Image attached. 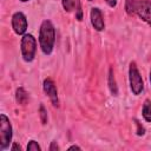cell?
Returning <instances> with one entry per match:
<instances>
[{
	"mask_svg": "<svg viewBox=\"0 0 151 151\" xmlns=\"http://www.w3.org/2000/svg\"><path fill=\"white\" fill-rule=\"evenodd\" d=\"M20 52L24 61L32 63L34 60L37 53V39L33 34L26 33L22 35L20 40Z\"/></svg>",
	"mask_w": 151,
	"mask_h": 151,
	"instance_id": "cell-2",
	"label": "cell"
},
{
	"mask_svg": "<svg viewBox=\"0 0 151 151\" xmlns=\"http://www.w3.org/2000/svg\"><path fill=\"white\" fill-rule=\"evenodd\" d=\"M9 150H11V151H21V146H20L18 143H13V144L11 145Z\"/></svg>",
	"mask_w": 151,
	"mask_h": 151,
	"instance_id": "cell-20",
	"label": "cell"
},
{
	"mask_svg": "<svg viewBox=\"0 0 151 151\" xmlns=\"http://www.w3.org/2000/svg\"><path fill=\"white\" fill-rule=\"evenodd\" d=\"M12 138H13V127L11 124L9 118L5 114L1 113L0 114V150L5 151L8 147H11V143H12Z\"/></svg>",
	"mask_w": 151,
	"mask_h": 151,
	"instance_id": "cell-3",
	"label": "cell"
},
{
	"mask_svg": "<svg viewBox=\"0 0 151 151\" xmlns=\"http://www.w3.org/2000/svg\"><path fill=\"white\" fill-rule=\"evenodd\" d=\"M11 25H12L13 32L17 35H24V34H26V31L28 27V21H27L26 15L22 12L18 11V12L13 13V15L11 18Z\"/></svg>",
	"mask_w": 151,
	"mask_h": 151,
	"instance_id": "cell-5",
	"label": "cell"
},
{
	"mask_svg": "<svg viewBox=\"0 0 151 151\" xmlns=\"http://www.w3.org/2000/svg\"><path fill=\"white\" fill-rule=\"evenodd\" d=\"M142 116L146 123H151V100L145 99L142 107Z\"/></svg>",
	"mask_w": 151,
	"mask_h": 151,
	"instance_id": "cell-11",
	"label": "cell"
},
{
	"mask_svg": "<svg viewBox=\"0 0 151 151\" xmlns=\"http://www.w3.org/2000/svg\"><path fill=\"white\" fill-rule=\"evenodd\" d=\"M39 47L45 55H51L55 44V28L51 20L45 19L39 28Z\"/></svg>",
	"mask_w": 151,
	"mask_h": 151,
	"instance_id": "cell-1",
	"label": "cell"
},
{
	"mask_svg": "<svg viewBox=\"0 0 151 151\" xmlns=\"http://www.w3.org/2000/svg\"><path fill=\"white\" fill-rule=\"evenodd\" d=\"M61 5H63V8L70 13L77 9V7L80 5V1L79 0H61Z\"/></svg>",
	"mask_w": 151,
	"mask_h": 151,
	"instance_id": "cell-12",
	"label": "cell"
},
{
	"mask_svg": "<svg viewBox=\"0 0 151 151\" xmlns=\"http://www.w3.org/2000/svg\"><path fill=\"white\" fill-rule=\"evenodd\" d=\"M149 81L151 84V68H150V72H149Z\"/></svg>",
	"mask_w": 151,
	"mask_h": 151,
	"instance_id": "cell-22",
	"label": "cell"
},
{
	"mask_svg": "<svg viewBox=\"0 0 151 151\" xmlns=\"http://www.w3.org/2000/svg\"><path fill=\"white\" fill-rule=\"evenodd\" d=\"M26 150H27V151H41V146L38 144L37 140L31 139V140L28 142L27 146H26Z\"/></svg>",
	"mask_w": 151,
	"mask_h": 151,
	"instance_id": "cell-15",
	"label": "cell"
},
{
	"mask_svg": "<svg viewBox=\"0 0 151 151\" xmlns=\"http://www.w3.org/2000/svg\"><path fill=\"white\" fill-rule=\"evenodd\" d=\"M38 113H39V118H40L41 124H42V125H46V124H47V120H48V117H47V110H46V107L44 106V104H40V105H39Z\"/></svg>",
	"mask_w": 151,
	"mask_h": 151,
	"instance_id": "cell-13",
	"label": "cell"
},
{
	"mask_svg": "<svg viewBox=\"0 0 151 151\" xmlns=\"http://www.w3.org/2000/svg\"><path fill=\"white\" fill-rule=\"evenodd\" d=\"M136 125H137V134L138 136H144L145 134V129L143 125H140V123H138L136 120Z\"/></svg>",
	"mask_w": 151,
	"mask_h": 151,
	"instance_id": "cell-17",
	"label": "cell"
},
{
	"mask_svg": "<svg viewBox=\"0 0 151 151\" xmlns=\"http://www.w3.org/2000/svg\"><path fill=\"white\" fill-rule=\"evenodd\" d=\"M15 101L19 105H26L28 101V92L21 86L15 90Z\"/></svg>",
	"mask_w": 151,
	"mask_h": 151,
	"instance_id": "cell-10",
	"label": "cell"
},
{
	"mask_svg": "<svg viewBox=\"0 0 151 151\" xmlns=\"http://www.w3.org/2000/svg\"><path fill=\"white\" fill-rule=\"evenodd\" d=\"M137 0H125V12L127 15H134V6Z\"/></svg>",
	"mask_w": 151,
	"mask_h": 151,
	"instance_id": "cell-14",
	"label": "cell"
},
{
	"mask_svg": "<svg viewBox=\"0 0 151 151\" xmlns=\"http://www.w3.org/2000/svg\"><path fill=\"white\" fill-rule=\"evenodd\" d=\"M129 83H130V90L132 94L134 96L142 94L144 90V81L137 67V64L134 61H131L129 65Z\"/></svg>",
	"mask_w": 151,
	"mask_h": 151,
	"instance_id": "cell-4",
	"label": "cell"
},
{
	"mask_svg": "<svg viewBox=\"0 0 151 151\" xmlns=\"http://www.w3.org/2000/svg\"><path fill=\"white\" fill-rule=\"evenodd\" d=\"M67 150H68V151H71V150H78V151H81V147L74 144V145H71V146H70Z\"/></svg>",
	"mask_w": 151,
	"mask_h": 151,
	"instance_id": "cell-21",
	"label": "cell"
},
{
	"mask_svg": "<svg viewBox=\"0 0 151 151\" xmlns=\"http://www.w3.org/2000/svg\"><path fill=\"white\" fill-rule=\"evenodd\" d=\"M107 85H109V90L111 92L112 96L117 97L118 96V86H117V81H116V78H114V72H113V68L110 67L109 70V74H107Z\"/></svg>",
	"mask_w": 151,
	"mask_h": 151,
	"instance_id": "cell-9",
	"label": "cell"
},
{
	"mask_svg": "<svg viewBox=\"0 0 151 151\" xmlns=\"http://www.w3.org/2000/svg\"><path fill=\"white\" fill-rule=\"evenodd\" d=\"M134 14H137L140 20H143L151 27V1L150 0H137L134 6Z\"/></svg>",
	"mask_w": 151,
	"mask_h": 151,
	"instance_id": "cell-6",
	"label": "cell"
},
{
	"mask_svg": "<svg viewBox=\"0 0 151 151\" xmlns=\"http://www.w3.org/2000/svg\"><path fill=\"white\" fill-rule=\"evenodd\" d=\"M90 21L94 31L97 32H103L105 29V21H104V15L100 8L98 7H92L90 11Z\"/></svg>",
	"mask_w": 151,
	"mask_h": 151,
	"instance_id": "cell-8",
	"label": "cell"
},
{
	"mask_svg": "<svg viewBox=\"0 0 151 151\" xmlns=\"http://www.w3.org/2000/svg\"><path fill=\"white\" fill-rule=\"evenodd\" d=\"M76 19L78 21H81L83 20V11H81V5H79L76 9Z\"/></svg>",
	"mask_w": 151,
	"mask_h": 151,
	"instance_id": "cell-16",
	"label": "cell"
},
{
	"mask_svg": "<svg viewBox=\"0 0 151 151\" xmlns=\"http://www.w3.org/2000/svg\"><path fill=\"white\" fill-rule=\"evenodd\" d=\"M20 2H27V1H29V0H19Z\"/></svg>",
	"mask_w": 151,
	"mask_h": 151,
	"instance_id": "cell-23",
	"label": "cell"
},
{
	"mask_svg": "<svg viewBox=\"0 0 151 151\" xmlns=\"http://www.w3.org/2000/svg\"><path fill=\"white\" fill-rule=\"evenodd\" d=\"M105 2L107 4V6H109V7L114 8V7L117 6V4H118V0H105Z\"/></svg>",
	"mask_w": 151,
	"mask_h": 151,
	"instance_id": "cell-19",
	"label": "cell"
},
{
	"mask_svg": "<svg viewBox=\"0 0 151 151\" xmlns=\"http://www.w3.org/2000/svg\"><path fill=\"white\" fill-rule=\"evenodd\" d=\"M48 150L50 151H59L60 150V147H59V145L57 144V142H51V144H50V146H48Z\"/></svg>",
	"mask_w": 151,
	"mask_h": 151,
	"instance_id": "cell-18",
	"label": "cell"
},
{
	"mask_svg": "<svg viewBox=\"0 0 151 151\" xmlns=\"http://www.w3.org/2000/svg\"><path fill=\"white\" fill-rule=\"evenodd\" d=\"M42 90L45 92V94L48 97V99L51 100L52 105L54 107L59 106V98H58V90L57 86L54 84V81L51 78H46L42 81Z\"/></svg>",
	"mask_w": 151,
	"mask_h": 151,
	"instance_id": "cell-7",
	"label": "cell"
},
{
	"mask_svg": "<svg viewBox=\"0 0 151 151\" xmlns=\"http://www.w3.org/2000/svg\"><path fill=\"white\" fill-rule=\"evenodd\" d=\"M87 1H90V2H91V1H93V0H87Z\"/></svg>",
	"mask_w": 151,
	"mask_h": 151,
	"instance_id": "cell-24",
	"label": "cell"
}]
</instances>
